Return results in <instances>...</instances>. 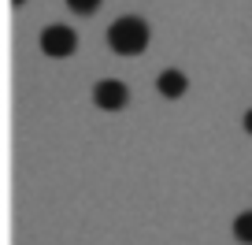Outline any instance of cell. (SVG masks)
Segmentation results:
<instances>
[{"mask_svg": "<svg viewBox=\"0 0 252 245\" xmlns=\"http://www.w3.org/2000/svg\"><path fill=\"white\" fill-rule=\"evenodd\" d=\"M149 45V23L137 15H123L108 26V48L119 56H137Z\"/></svg>", "mask_w": 252, "mask_h": 245, "instance_id": "cell-1", "label": "cell"}, {"mask_svg": "<svg viewBox=\"0 0 252 245\" xmlns=\"http://www.w3.org/2000/svg\"><path fill=\"white\" fill-rule=\"evenodd\" d=\"M41 52L45 56H52V60H63V56H71L74 48H78V34L71 30V26H60V23H52V26H45L41 30Z\"/></svg>", "mask_w": 252, "mask_h": 245, "instance_id": "cell-2", "label": "cell"}, {"mask_svg": "<svg viewBox=\"0 0 252 245\" xmlns=\"http://www.w3.org/2000/svg\"><path fill=\"white\" fill-rule=\"evenodd\" d=\"M93 104L104 108V111H123L126 104H130V89H126L119 78H100L93 86Z\"/></svg>", "mask_w": 252, "mask_h": 245, "instance_id": "cell-3", "label": "cell"}, {"mask_svg": "<svg viewBox=\"0 0 252 245\" xmlns=\"http://www.w3.org/2000/svg\"><path fill=\"white\" fill-rule=\"evenodd\" d=\"M156 89H159L163 97H171V101H178V97L189 89V78H186L182 71H174V67H171V71H163V74L156 78Z\"/></svg>", "mask_w": 252, "mask_h": 245, "instance_id": "cell-4", "label": "cell"}, {"mask_svg": "<svg viewBox=\"0 0 252 245\" xmlns=\"http://www.w3.org/2000/svg\"><path fill=\"white\" fill-rule=\"evenodd\" d=\"M234 238L245 242V245H252V212H241L234 219Z\"/></svg>", "mask_w": 252, "mask_h": 245, "instance_id": "cell-5", "label": "cell"}, {"mask_svg": "<svg viewBox=\"0 0 252 245\" xmlns=\"http://www.w3.org/2000/svg\"><path fill=\"white\" fill-rule=\"evenodd\" d=\"M67 8H71L74 15H93V11L100 8V0H67Z\"/></svg>", "mask_w": 252, "mask_h": 245, "instance_id": "cell-6", "label": "cell"}, {"mask_svg": "<svg viewBox=\"0 0 252 245\" xmlns=\"http://www.w3.org/2000/svg\"><path fill=\"white\" fill-rule=\"evenodd\" d=\"M245 130H249V134H252V108L245 111Z\"/></svg>", "mask_w": 252, "mask_h": 245, "instance_id": "cell-7", "label": "cell"}, {"mask_svg": "<svg viewBox=\"0 0 252 245\" xmlns=\"http://www.w3.org/2000/svg\"><path fill=\"white\" fill-rule=\"evenodd\" d=\"M11 4H15V8H19V4H23V0H11Z\"/></svg>", "mask_w": 252, "mask_h": 245, "instance_id": "cell-8", "label": "cell"}]
</instances>
